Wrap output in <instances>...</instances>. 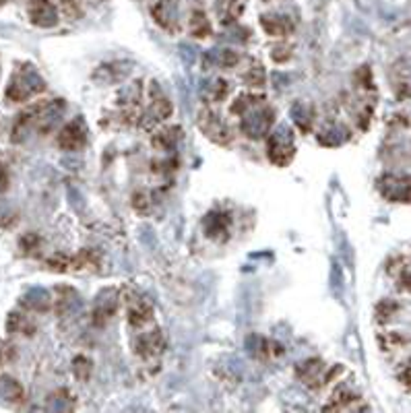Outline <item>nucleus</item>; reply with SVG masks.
<instances>
[{"label":"nucleus","mask_w":411,"mask_h":413,"mask_svg":"<svg viewBox=\"0 0 411 413\" xmlns=\"http://www.w3.org/2000/svg\"><path fill=\"white\" fill-rule=\"evenodd\" d=\"M66 110L64 100H40L33 102L29 108L17 114L13 128H11V141L13 143H23L29 135L40 132L48 135L54 124L61 120V116Z\"/></svg>","instance_id":"nucleus-1"},{"label":"nucleus","mask_w":411,"mask_h":413,"mask_svg":"<svg viewBox=\"0 0 411 413\" xmlns=\"http://www.w3.org/2000/svg\"><path fill=\"white\" fill-rule=\"evenodd\" d=\"M43 91H46V81L41 79L38 68L29 62H21L11 75L4 98L9 103H25L41 95Z\"/></svg>","instance_id":"nucleus-2"},{"label":"nucleus","mask_w":411,"mask_h":413,"mask_svg":"<svg viewBox=\"0 0 411 413\" xmlns=\"http://www.w3.org/2000/svg\"><path fill=\"white\" fill-rule=\"evenodd\" d=\"M132 350H135V353L139 355V360L143 364H147V366L149 364L157 366L160 360H162V355L167 350V343H165V337L162 329L155 327V325H151L147 329L137 330L135 341H132Z\"/></svg>","instance_id":"nucleus-3"},{"label":"nucleus","mask_w":411,"mask_h":413,"mask_svg":"<svg viewBox=\"0 0 411 413\" xmlns=\"http://www.w3.org/2000/svg\"><path fill=\"white\" fill-rule=\"evenodd\" d=\"M341 372H343L341 366L331 368V366H327L323 360L310 357L306 362L298 364L296 376L300 378V382H302L306 389H310V391H321L323 387H327V385H331L333 380H337V374H341Z\"/></svg>","instance_id":"nucleus-4"},{"label":"nucleus","mask_w":411,"mask_h":413,"mask_svg":"<svg viewBox=\"0 0 411 413\" xmlns=\"http://www.w3.org/2000/svg\"><path fill=\"white\" fill-rule=\"evenodd\" d=\"M240 128L248 139H263L271 132V126L275 122V112L267 105V102L254 103L240 114Z\"/></svg>","instance_id":"nucleus-5"},{"label":"nucleus","mask_w":411,"mask_h":413,"mask_svg":"<svg viewBox=\"0 0 411 413\" xmlns=\"http://www.w3.org/2000/svg\"><path fill=\"white\" fill-rule=\"evenodd\" d=\"M267 155L269 162L277 167H286L296 157V141L291 130L286 126H279L277 130L267 135Z\"/></svg>","instance_id":"nucleus-6"},{"label":"nucleus","mask_w":411,"mask_h":413,"mask_svg":"<svg viewBox=\"0 0 411 413\" xmlns=\"http://www.w3.org/2000/svg\"><path fill=\"white\" fill-rule=\"evenodd\" d=\"M124 304H126V320L130 329L141 330L153 325L155 310H153V304L149 302V298H145L143 293L128 289L124 296Z\"/></svg>","instance_id":"nucleus-7"},{"label":"nucleus","mask_w":411,"mask_h":413,"mask_svg":"<svg viewBox=\"0 0 411 413\" xmlns=\"http://www.w3.org/2000/svg\"><path fill=\"white\" fill-rule=\"evenodd\" d=\"M197 126L201 128V132L205 135L209 141L222 145V147H227V145H231V141H234V130L229 128V124L215 110H211V108H203L199 112Z\"/></svg>","instance_id":"nucleus-8"},{"label":"nucleus","mask_w":411,"mask_h":413,"mask_svg":"<svg viewBox=\"0 0 411 413\" xmlns=\"http://www.w3.org/2000/svg\"><path fill=\"white\" fill-rule=\"evenodd\" d=\"M174 108L170 98L165 95V91L160 87V83H151L149 85V110L147 114H143L139 118V122L143 124L145 128H153L157 122H164L172 116Z\"/></svg>","instance_id":"nucleus-9"},{"label":"nucleus","mask_w":411,"mask_h":413,"mask_svg":"<svg viewBox=\"0 0 411 413\" xmlns=\"http://www.w3.org/2000/svg\"><path fill=\"white\" fill-rule=\"evenodd\" d=\"M120 308V293L116 288H105L95 296L93 302V310H91V318L95 327H105Z\"/></svg>","instance_id":"nucleus-10"},{"label":"nucleus","mask_w":411,"mask_h":413,"mask_svg":"<svg viewBox=\"0 0 411 413\" xmlns=\"http://www.w3.org/2000/svg\"><path fill=\"white\" fill-rule=\"evenodd\" d=\"M87 135H89V128L87 122L83 120L81 116H75L71 122H66L58 130L56 135V145L61 147L62 151H81L83 147L87 145Z\"/></svg>","instance_id":"nucleus-11"},{"label":"nucleus","mask_w":411,"mask_h":413,"mask_svg":"<svg viewBox=\"0 0 411 413\" xmlns=\"http://www.w3.org/2000/svg\"><path fill=\"white\" fill-rule=\"evenodd\" d=\"M366 409H368V405L362 403L360 392L348 382L339 385L331 394L329 403L323 407V412H366Z\"/></svg>","instance_id":"nucleus-12"},{"label":"nucleus","mask_w":411,"mask_h":413,"mask_svg":"<svg viewBox=\"0 0 411 413\" xmlns=\"http://www.w3.org/2000/svg\"><path fill=\"white\" fill-rule=\"evenodd\" d=\"M378 190L380 194L391 203H410V176L399 174H385L378 178Z\"/></svg>","instance_id":"nucleus-13"},{"label":"nucleus","mask_w":411,"mask_h":413,"mask_svg":"<svg viewBox=\"0 0 411 413\" xmlns=\"http://www.w3.org/2000/svg\"><path fill=\"white\" fill-rule=\"evenodd\" d=\"M27 17L36 27H41V29H52L61 21L58 9L52 0H29L27 2Z\"/></svg>","instance_id":"nucleus-14"},{"label":"nucleus","mask_w":411,"mask_h":413,"mask_svg":"<svg viewBox=\"0 0 411 413\" xmlns=\"http://www.w3.org/2000/svg\"><path fill=\"white\" fill-rule=\"evenodd\" d=\"M153 21L170 33H176L180 29V19H178V0H157L151 6Z\"/></svg>","instance_id":"nucleus-15"},{"label":"nucleus","mask_w":411,"mask_h":413,"mask_svg":"<svg viewBox=\"0 0 411 413\" xmlns=\"http://www.w3.org/2000/svg\"><path fill=\"white\" fill-rule=\"evenodd\" d=\"M203 227H205L207 238H211L215 242H226L229 238V231H231V217L222 211L209 213L203 221Z\"/></svg>","instance_id":"nucleus-16"},{"label":"nucleus","mask_w":411,"mask_h":413,"mask_svg":"<svg viewBox=\"0 0 411 413\" xmlns=\"http://www.w3.org/2000/svg\"><path fill=\"white\" fill-rule=\"evenodd\" d=\"M182 135L184 132L178 124H167V126H162V128L151 132V145H153V149L167 153V151H174L176 145L182 141Z\"/></svg>","instance_id":"nucleus-17"},{"label":"nucleus","mask_w":411,"mask_h":413,"mask_svg":"<svg viewBox=\"0 0 411 413\" xmlns=\"http://www.w3.org/2000/svg\"><path fill=\"white\" fill-rule=\"evenodd\" d=\"M261 27L265 29V33L271 36V38H281V40H286L288 36L293 33L296 23H293V19H289L288 15L271 13V15H263V17H261Z\"/></svg>","instance_id":"nucleus-18"},{"label":"nucleus","mask_w":411,"mask_h":413,"mask_svg":"<svg viewBox=\"0 0 411 413\" xmlns=\"http://www.w3.org/2000/svg\"><path fill=\"white\" fill-rule=\"evenodd\" d=\"M77 306H79V296H77V291L73 288H58L54 291L50 308H54V312L58 316L71 314Z\"/></svg>","instance_id":"nucleus-19"},{"label":"nucleus","mask_w":411,"mask_h":413,"mask_svg":"<svg viewBox=\"0 0 411 413\" xmlns=\"http://www.w3.org/2000/svg\"><path fill=\"white\" fill-rule=\"evenodd\" d=\"M188 33L197 40H207L211 36V21L207 19L205 11L194 9L188 17Z\"/></svg>","instance_id":"nucleus-20"},{"label":"nucleus","mask_w":411,"mask_h":413,"mask_svg":"<svg viewBox=\"0 0 411 413\" xmlns=\"http://www.w3.org/2000/svg\"><path fill=\"white\" fill-rule=\"evenodd\" d=\"M378 345L385 353L401 351L410 345V337L405 333H399V330H387V333L378 335Z\"/></svg>","instance_id":"nucleus-21"},{"label":"nucleus","mask_w":411,"mask_h":413,"mask_svg":"<svg viewBox=\"0 0 411 413\" xmlns=\"http://www.w3.org/2000/svg\"><path fill=\"white\" fill-rule=\"evenodd\" d=\"M36 323L25 314V312H11L6 320V330L11 335H33L36 333Z\"/></svg>","instance_id":"nucleus-22"},{"label":"nucleus","mask_w":411,"mask_h":413,"mask_svg":"<svg viewBox=\"0 0 411 413\" xmlns=\"http://www.w3.org/2000/svg\"><path fill=\"white\" fill-rule=\"evenodd\" d=\"M21 306L29 312H46L52 306V296H48L43 289H33L27 296H23Z\"/></svg>","instance_id":"nucleus-23"},{"label":"nucleus","mask_w":411,"mask_h":413,"mask_svg":"<svg viewBox=\"0 0 411 413\" xmlns=\"http://www.w3.org/2000/svg\"><path fill=\"white\" fill-rule=\"evenodd\" d=\"M387 271L395 279L397 288H403L405 291H410V258L407 256H397L395 263H391Z\"/></svg>","instance_id":"nucleus-24"},{"label":"nucleus","mask_w":411,"mask_h":413,"mask_svg":"<svg viewBox=\"0 0 411 413\" xmlns=\"http://www.w3.org/2000/svg\"><path fill=\"white\" fill-rule=\"evenodd\" d=\"M25 397L23 387L13 378V376H6V374H0V399L9 401V403H21Z\"/></svg>","instance_id":"nucleus-25"},{"label":"nucleus","mask_w":411,"mask_h":413,"mask_svg":"<svg viewBox=\"0 0 411 413\" xmlns=\"http://www.w3.org/2000/svg\"><path fill=\"white\" fill-rule=\"evenodd\" d=\"M261 102H267V95H265V93H259V91L240 93V95L231 102V105H229V114H231V116H240V114H242L244 110H248L250 105Z\"/></svg>","instance_id":"nucleus-26"},{"label":"nucleus","mask_w":411,"mask_h":413,"mask_svg":"<svg viewBox=\"0 0 411 413\" xmlns=\"http://www.w3.org/2000/svg\"><path fill=\"white\" fill-rule=\"evenodd\" d=\"M242 81L246 83L248 87H252V89L265 85V68H263V64L256 58H252V61L248 62L246 70L242 73Z\"/></svg>","instance_id":"nucleus-27"},{"label":"nucleus","mask_w":411,"mask_h":413,"mask_svg":"<svg viewBox=\"0 0 411 413\" xmlns=\"http://www.w3.org/2000/svg\"><path fill=\"white\" fill-rule=\"evenodd\" d=\"M229 95V83L226 79H215L211 85L205 87V102L211 103H222Z\"/></svg>","instance_id":"nucleus-28"},{"label":"nucleus","mask_w":411,"mask_h":413,"mask_svg":"<svg viewBox=\"0 0 411 413\" xmlns=\"http://www.w3.org/2000/svg\"><path fill=\"white\" fill-rule=\"evenodd\" d=\"M401 310V306L392 300H383L378 306H376V323L380 325H387L389 320H392L397 316V312Z\"/></svg>","instance_id":"nucleus-29"},{"label":"nucleus","mask_w":411,"mask_h":413,"mask_svg":"<svg viewBox=\"0 0 411 413\" xmlns=\"http://www.w3.org/2000/svg\"><path fill=\"white\" fill-rule=\"evenodd\" d=\"M19 248L23 250V254H27V256H38L41 250V240L38 234H25L23 238L19 240Z\"/></svg>","instance_id":"nucleus-30"},{"label":"nucleus","mask_w":411,"mask_h":413,"mask_svg":"<svg viewBox=\"0 0 411 413\" xmlns=\"http://www.w3.org/2000/svg\"><path fill=\"white\" fill-rule=\"evenodd\" d=\"M132 206H135V211H139V213H143L145 215V213L151 209V194L145 192V190L135 192V194H132Z\"/></svg>","instance_id":"nucleus-31"},{"label":"nucleus","mask_w":411,"mask_h":413,"mask_svg":"<svg viewBox=\"0 0 411 413\" xmlns=\"http://www.w3.org/2000/svg\"><path fill=\"white\" fill-rule=\"evenodd\" d=\"M73 370H75V376L79 378V380H87L89 378V374H91V360H87V357H77L75 362H73Z\"/></svg>","instance_id":"nucleus-32"},{"label":"nucleus","mask_w":411,"mask_h":413,"mask_svg":"<svg viewBox=\"0 0 411 413\" xmlns=\"http://www.w3.org/2000/svg\"><path fill=\"white\" fill-rule=\"evenodd\" d=\"M291 52H293V46L291 43H279V46L273 48L271 56H273V61L281 64V62H288L291 58Z\"/></svg>","instance_id":"nucleus-33"},{"label":"nucleus","mask_w":411,"mask_h":413,"mask_svg":"<svg viewBox=\"0 0 411 413\" xmlns=\"http://www.w3.org/2000/svg\"><path fill=\"white\" fill-rule=\"evenodd\" d=\"M61 9L68 19H79L81 17V6L77 4V0H61Z\"/></svg>","instance_id":"nucleus-34"},{"label":"nucleus","mask_w":411,"mask_h":413,"mask_svg":"<svg viewBox=\"0 0 411 413\" xmlns=\"http://www.w3.org/2000/svg\"><path fill=\"white\" fill-rule=\"evenodd\" d=\"M15 357V347L11 343H0V368Z\"/></svg>","instance_id":"nucleus-35"},{"label":"nucleus","mask_w":411,"mask_h":413,"mask_svg":"<svg viewBox=\"0 0 411 413\" xmlns=\"http://www.w3.org/2000/svg\"><path fill=\"white\" fill-rule=\"evenodd\" d=\"M9 182H11V178H9V169H6V165L0 162V192H4V190L9 188Z\"/></svg>","instance_id":"nucleus-36"},{"label":"nucleus","mask_w":411,"mask_h":413,"mask_svg":"<svg viewBox=\"0 0 411 413\" xmlns=\"http://www.w3.org/2000/svg\"><path fill=\"white\" fill-rule=\"evenodd\" d=\"M399 380L403 382V387H405V389L410 387V364H405V366H403V372L399 374Z\"/></svg>","instance_id":"nucleus-37"},{"label":"nucleus","mask_w":411,"mask_h":413,"mask_svg":"<svg viewBox=\"0 0 411 413\" xmlns=\"http://www.w3.org/2000/svg\"><path fill=\"white\" fill-rule=\"evenodd\" d=\"M6 2H11V0H0V6H2V4H6Z\"/></svg>","instance_id":"nucleus-38"}]
</instances>
